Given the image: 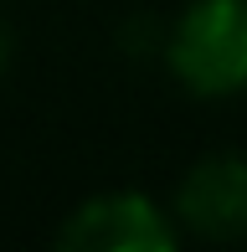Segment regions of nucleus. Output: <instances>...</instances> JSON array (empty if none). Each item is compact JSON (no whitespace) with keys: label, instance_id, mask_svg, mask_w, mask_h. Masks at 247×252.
<instances>
[{"label":"nucleus","instance_id":"1","mask_svg":"<svg viewBox=\"0 0 247 252\" xmlns=\"http://www.w3.org/2000/svg\"><path fill=\"white\" fill-rule=\"evenodd\" d=\"M165 67L190 98L247 93V0H190L165 31Z\"/></svg>","mask_w":247,"mask_h":252},{"label":"nucleus","instance_id":"2","mask_svg":"<svg viewBox=\"0 0 247 252\" xmlns=\"http://www.w3.org/2000/svg\"><path fill=\"white\" fill-rule=\"evenodd\" d=\"M57 247L67 252H175L181 226L144 190H98L77 201L57 226Z\"/></svg>","mask_w":247,"mask_h":252},{"label":"nucleus","instance_id":"3","mask_svg":"<svg viewBox=\"0 0 247 252\" xmlns=\"http://www.w3.org/2000/svg\"><path fill=\"white\" fill-rule=\"evenodd\" d=\"M175 226L181 237L237 242L247 237V155H206L175 186Z\"/></svg>","mask_w":247,"mask_h":252},{"label":"nucleus","instance_id":"4","mask_svg":"<svg viewBox=\"0 0 247 252\" xmlns=\"http://www.w3.org/2000/svg\"><path fill=\"white\" fill-rule=\"evenodd\" d=\"M5 62H10V26L0 21V72H5Z\"/></svg>","mask_w":247,"mask_h":252}]
</instances>
